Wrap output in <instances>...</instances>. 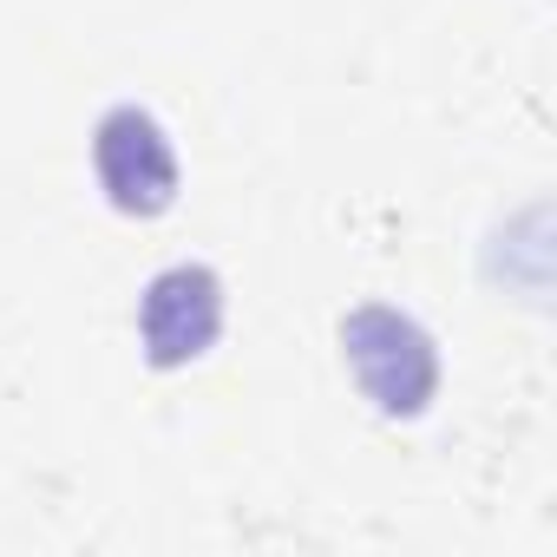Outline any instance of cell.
<instances>
[{
    "label": "cell",
    "instance_id": "6da1fadb",
    "mask_svg": "<svg viewBox=\"0 0 557 557\" xmlns=\"http://www.w3.org/2000/svg\"><path fill=\"white\" fill-rule=\"evenodd\" d=\"M342 348H348V368H355L361 394H368L381 413H400V420L426 413V400H433V387H440V355H433V335H426L413 315L368 302V309L348 315Z\"/></svg>",
    "mask_w": 557,
    "mask_h": 557
},
{
    "label": "cell",
    "instance_id": "7a4b0ae2",
    "mask_svg": "<svg viewBox=\"0 0 557 557\" xmlns=\"http://www.w3.org/2000/svg\"><path fill=\"white\" fill-rule=\"evenodd\" d=\"M92 171L106 184V197L125 210V216H158L171 210L177 197V151L164 138V125L138 106H119L99 119V138H92Z\"/></svg>",
    "mask_w": 557,
    "mask_h": 557
},
{
    "label": "cell",
    "instance_id": "3957f363",
    "mask_svg": "<svg viewBox=\"0 0 557 557\" xmlns=\"http://www.w3.org/2000/svg\"><path fill=\"white\" fill-rule=\"evenodd\" d=\"M216 329H223V283L210 269H197V262L164 269L145 289V302H138V335H145V355L158 368L197 361L216 342Z\"/></svg>",
    "mask_w": 557,
    "mask_h": 557
}]
</instances>
